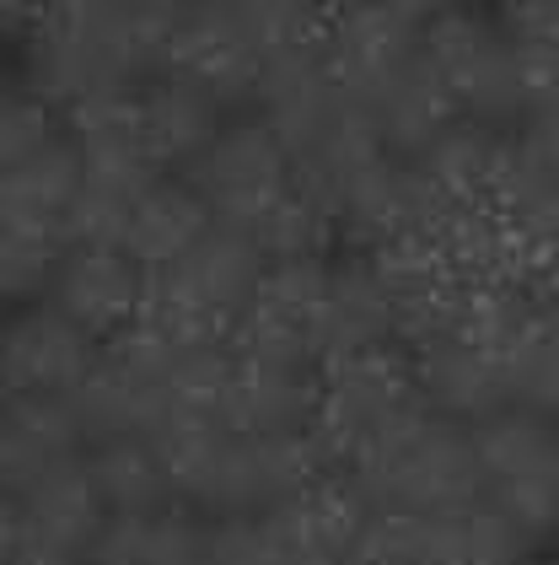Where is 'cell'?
<instances>
[{"instance_id": "32", "label": "cell", "mask_w": 559, "mask_h": 565, "mask_svg": "<svg viewBox=\"0 0 559 565\" xmlns=\"http://www.w3.org/2000/svg\"><path fill=\"white\" fill-rule=\"evenodd\" d=\"M377 6H387L393 17H404L409 28H420V33H426V28H436L441 17H452V11H458V6H469V0H377Z\"/></svg>"}, {"instance_id": "35", "label": "cell", "mask_w": 559, "mask_h": 565, "mask_svg": "<svg viewBox=\"0 0 559 565\" xmlns=\"http://www.w3.org/2000/svg\"><path fill=\"white\" fill-rule=\"evenodd\" d=\"M86 565H92V561H86Z\"/></svg>"}, {"instance_id": "10", "label": "cell", "mask_w": 559, "mask_h": 565, "mask_svg": "<svg viewBox=\"0 0 559 565\" xmlns=\"http://www.w3.org/2000/svg\"><path fill=\"white\" fill-rule=\"evenodd\" d=\"M344 108V92L329 71V54H323V39L301 49H286L264 65V82H258V97H254V114L280 135V146L291 151V162H307L329 125L340 119Z\"/></svg>"}, {"instance_id": "33", "label": "cell", "mask_w": 559, "mask_h": 565, "mask_svg": "<svg viewBox=\"0 0 559 565\" xmlns=\"http://www.w3.org/2000/svg\"><path fill=\"white\" fill-rule=\"evenodd\" d=\"M555 495H559V452H555Z\"/></svg>"}, {"instance_id": "1", "label": "cell", "mask_w": 559, "mask_h": 565, "mask_svg": "<svg viewBox=\"0 0 559 565\" xmlns=\"http://www.w3.org/2000/svg\"><path fill=\"white\" fill-rule=\"evenodd\" d=\"M372 512H469L484 501V469L473 452V426L436 415L426 398L361 447V458L340 469Z\"/></svg>"}, {"instance_id": "19", "label": "cell", "mask_w": 559, "mask_h": 565, "mask_svg": "<svg viewBox=\"0 0 559 565\" xmlns=\"http://www.w3.org/2000/svg\"><path fill=\"white\" fill-rule=\"evenodd\" d=\"M86 469L97 479V495H103L108 518H146V512L183 507L168 458L151 436H119V441L86 447Z\"/></svg>"}, {"instance_id": "8", "label": "cell", "mask_w": 559, "mask_h": 565, "mask_svg": "<svg viewBox=\"0 0 559 565\" xmlns=\"http://www.w3.org/2000/svg\"><path fill=\"white\" fill-rule=\"evenodd\" d=\"M168 71L205 87L226 108H254L258 82H264V49L254 28L243 22L237 0H200L183 6V22L172 33Z\"/></svg>"}, {"instance_id": "12", "label": "cell", "mask_w": 559, "mask_h": 565, "mask_svg": "<svg viewBox=\"0 0 559 565\" xmlns=\"http://www.w3.org/2000/svg\"><path fill=\"white\" fill-rule=\"evenodd\" d=\"M409 366H415V388H420V398H426L436 415H447V420L479 426L484 415H495V409L512 404L495 355L479 345L473 334H463V329L415 345L409 350Z\"/></svg>"}, {"instance_id": "29", "label": "cell", "mask_w": 559, "mask_h": 565, "mask_svg": "<svg viewBox=\"0 0 559 565\" xmlns=\"http://www.w3.org/2000/svg\"><path fill=\"white\" fill-rule=\"evenodd\" d=\"M0 565H86L60 539H49L39 522H28L11 501L0 507Z\"/></svg>"}, {"instance_id": "2", "label": "cell", "mask_w": 559, "mask_h": 565, "mask_svg": "<svg viewBox=\"0 0 559 565\" xmlns=\"http://www.w3.org/2000/svg\"><path fill=\"white\" fill-rule=\"evenodd\" d=\"M264 269H269V259H264L254 232L215 221V232L194 254H183L178 264L151 275L140 323L157 329L178 350L232 345L243 312L258 297Z\"/></svg>"}, {"instance_id": "28", "label": "cell", "mask_w": 559, "mask_h": 565, "mask_svg": "<svg viewBox=\"0 0 559 565\" xmlns=\"http://www.w3.org/2000/svg\"><path fill=\"white\" fill-rule=\"evenodd\" d=\"M205 565H280L269 512L258 518H215L205 539Z\"/></svg>"}, {"instance_id": "34", "label": "cell", "mask_w": 559, "mask_h": 565, "mask_svg": "<svg viewBox=\"0 0 559 565\" xmlns=\"http://www.w3.org/2000/svg\"><path fill=\"white\" fill-rule=\"evenodd\" d=\"M178 6H200V0H178Z\"/></svg>"}, {"instance_id": "36", "label": "cell", "mask_w": 559, "mask_h": 565, "mask_svg": "<svg viewBox=\"0 0 559 565\" xmlns=\"http://www.w3.org/2000/svg\"><path fill=\"white\" fill-rule=\"evenodd\" d=\"M555 565H559V561H555Z\"/></svg>"}, {"instance_id": "17", "label": "cell", "mask_w": 559, "mask_h": 565, "mask_svg": "<svg viewBox=\"0 0 559 565\" xmlns=\"http://www.w3.org/2000/svg\"><path fill=\"white\" fill-rule=\"evenodd\" d=\"M215 232V211L211 200L189 183V178H157L146 194H140V205H135V216H129V232H125V254L140 269H168L178 264L183 254H194L205 237Z\"/></svg>"}, {"instance_id": "21", "label": "cell", "mask_w": 559, "mask_h": 565, "mask_svg": "<svg viewBox=\"0 0 559 565\" xmlns=\"http://www.w3.org/2000/svg\"><path fill=\"white\" fill-rule=\"evenodd\" d=\"M205 539H211V518H200L189 507H168V512H146V518H108L86 561L92 565H205Z\"/></svg>"}, {"instance_id": "3", "label": "cell", "mask_w": 559, "mask_h": 565, "mask_svg": "<svg viewBox=\"0 0 559 565\" xmlns=\"http://www.w3.org/2000/svg\"><path fill=\"white\" fill-rule=\"evenodd\" d=\"M420 54L436 71V82L452 92V103L463 108V119H479L495 130L527 114L522 54H516L512 33L501 28V17H479L473 6H458L452 17L426 28Z\"/></svg>"}, {"instance_id": "27", "label": "cell", "mask_w": 559, "mask_h": 565, "mask_svg": "<svg viewBox=\"0 0 559 565\" xmlns=\"http://www.w3.org/2000/svg\"><path fill=\"white\" fill-rule=\"evenodd\" d=\"M71 130L65 114L54 103H43L33 87H11L0 103V168H17L28 157H39L43 146H54Z\"/></svg>"}, {"instance_id": "14", "label": "cell", "mask_w": 559, "mask_h": 565, "mask_svg": "<svg viewBox=\"0 0 559 565\" xmlns=\"http://www.w3.org/2000/svg\"><path fill=\"white\" fill-rule=\"evenodd\" d=\"M82 452L86 431L71 398H43V393L6 398V415H0V484H6V495H22L49 469H60Z\"/></svg>"}, {"instance_id": "30", "label": "cell", "mask_w": 559, "mask_h": 565, "mask_svg": "<svg viewBox=\"0 0 559 565\" xmlns=\"http://www.w3.org/2000/svg\"><path fill=\"white\" fill-rule=\"evenodd\" d=\"M501 28L516 49L559 60V0H501Z\"/></svg>"}, {"instance_id": "11", "label": "cell", "mask_w": 559, "mask_h": 565, "mask_svg": "<svg viewBox=\"0 0 559 565\" xmlns=\"http://www.w3.org/2000/svg\"><path fill=\"white\" fill-rule=\"evenodd\" d=\"M146 286H151V269H140L125 248L71 243V254L60 259V275L49 286V302L60 307L71 323H82L92 340L108 345V340L125 334L129 323H140Z\"/></svg>"}, {"instance_id": "7", "label": "cell", "mask_w": 559, "mask_h": 565, "mask_svg": "<svg viewBox=\"0 0 559 565\" xmlns=\"http://www.w3.org/2000/svg\"><path fill=\"white\" fill-rule=\"evenodd\" d=\"M420 28L393 17L377 0H344L323 22V54L329 71L350 103L377 108V97L393 92L415 65H420Z\"/></svg>"}, {"instance_id": "25", "label": "cell", "mask_w": 559, "mask_h": 565, "mask_svg": "<svg viewBox=\"0 0 559 565\" xmlns=\"http://www.w3.org/2000/svg\"><path fill=\"white\" fill-rule=\"evenodd\" d=\"M65 254H71V237L60 226L0 221V291H6V302L17 307L49 302V286H54Z\"/></svg>"}, {"instance_id": "5", "label": "cell", "mask_w": 559, "mask_h": 565, "mask_svg": "<svg viewBox=\"0 0 559 565\" xmlns=\"http://www.w3.org/2000/svg\"><path fill=\"white\" fill-rule=\"evenodd\" d=\"M329 286H334V259L269 264L258 280V297L248 302L226 350L323 372V361H329Z\"/></svg>"}, {"instance_id": "9", "label": "cell", "mask_w": 559, "mask_h": 565, "mask_svg": "<svg viewBox=\"0 0 559 565\" xmlns=\"http://www.w3.org/2000/svg\"><path fill=\"white\" fill-rule=\"evenodd\" d=\"M103 361V340H92L82 323H71L54 302L17 307L0 340V383L6 398H71Z\"/></svg>"}, {"instance_id": "31", "label": "cell", "mask_w": 559, "mask_h": 565, "mask_svg": "<svg viewBox=\"0 0 559 565\" xmlns=\"http://www.w3.org/2000/svg\"><path fill=\"white\" fill-rule=\"evenodd\" d=\"M54 6L60 0H0V28H6V39L17 49H28L39 39V28L54 17Z\"/></svg>"}, {"instance_id": "26", "label": "cell", "mask_w": 559, "mask_h": 565, "mask_svg": "<svg viewBox=\"0 0 559 565\" xmlns=\"http://www.w3.org/2000/svg\"><path fill=\"white\" fill-rule=\"evenodd\" d=\"M254 237L269 264H297V259H329L340 226H334V216L297 183V189L254 226Z\"/></svg>"}, {"instance_id": "15", "label": "cell", "mask_w": 559, "mask_h": 565, "mask_svg": "<svg viewBox=\"0 0 559 565\" xmlns=\"http://www.w3.org/2000/svg\"><path fill=\"white\" fill-rule=\"evenodd\" d=\"M318 404H323V372L237 355L226 426L243 436H307L318 426Z\"/></svg>"}, {"instance_id": "6", "label": "cell", "mask_w": 559, "mask_h": 565, "mask_svg": "<svg viewBox=\"0 0 559 565\" xmlns=\"http://www.w3.org/2000/svg\"><path fill=\"white\" fill-rule=\"evenodd\" d=\"M183 178L211 200L215 221L254 232L297 189V162L258 114H243V119H226L221 140Z\"/></svg>"}, {"instance_id": "20", "label": "cell", "mask_w": 559, "mask_h": 565, "mask_svg": "<svg viewBox=\"0 0 559 565\" xmlns=\"http://www.w3.org/2000/svg\"><path fill=\"white\" fill-rule=\"evenodd\" d=\"M473 452L484 469V495L490 490H512V484H538L555 479V452H559V426L533 415V409H495L473 426Z\"/></svg>"}, {"instance_id": "22", "label": "cell", "mask_w": 559, "mask_h": 565, "mask_svg": "<svg viewBox=\"0 0 559 565\" xmlns=\"http://www.w3.org/2000/svg\"><path fill=\"white\" fill-rule=\"evenodd\" d=\"M6 501L28 522H39L49 539H60L71 555H82V561L92 555V544H97V533L108 522V507L97 495V479L86 469V452L71 458V463H60V469H49L39 484H28L22 495H6Z\"/></svg>"}, {"instance_id": "24", "label": "cell", "mask_w": 559, "mask_h": 565, "mask_svg": "<svg viewBox=\"0 0 559 565\" xmlns=\"http://www.w3.org/2000/svg\"><path fill=\"white\" fill-rule=\"evenodd\" d=\"M501 157H506V140L490 130V125H479V119H463V125H452V130L441 135L415 168L430 178V189L447 205H490Z\"/></svg>"}, {"instance_id": "16", "label": "cell", "mask_w": 559, "mask_h": 565, "mask_svg": "<svg viewBox=\"0 0 559 565\" xmlns=\"http://www.w3.org/2000/svg\"><path fill=\"white\" fill-rule=\"evenodd\" d=\"M393 345H398V291L372 248H350L344 259H334V286H329V361Z\"/></svg>"}, {"instance_id": "18", "label": "cell", "mask_w": 559, "mask_h": 565, "mask_svg": "<svg viewBox=\"0 0 559 565\" xmlns=\"http://www.w3.org/2000/svg\"><path fill=\"white\" fill-rule=\"evenodd\" d=\"M82 146L76 135L65 130L54 146H43L39 157L17 162V168H0V221H17V226H60L71 237V205L82 194Z\"/></svg>"}, {"instance_id": "4", "label": "cell", "mask_w": 559, "mask_h": 565, "mask_svg": "<svg viewBox=\"0 0 559 565\" xmlns=\"http://www.w3.org/2000/svg\"><path fill=\"white\" fill-rule=\"evenodd\" d=\"M409 404H420L409 350H355V355L323 361V404H318V426H312L323 463L334 475L350 469L361 458V447L387 420H398Z\"/></svg>"}, {"instance_id": "13", "label": "cell", "mask_w": 559, "mask_h": 565, "mask_svg": "<svg viewBox=\"0 0 559 565\" xmlns=\"http://www.w3.org/2000/svg\"><path fill=\"white\" fill-rule=\"evenodd\" d=\"M226 114L232 108L221 97H211L205 87H194L183 76H172V71H162L157 82L140 87V140H146V151H151V162L162 173L178 178L189 173L221 140Z\"/></svg>"}, {"instance_id": "23", "label": "cell", "mask_w": 559, "mask_h": 565, "mask_svg": "<svg viewBox=\"0 0 559 565\" xmlns=\"http://www.w3.org/2000/svg\"><path fill=\"white\" fill-rule=\"evenodd\" d=\"M372 114H377V130H383L387 151L404 157V162H420L452 125H463V108L452 103V92L436 82V71L426 65V54H420V65H415L398 87L377 97Z\"/></svg>"}]
</instances>
